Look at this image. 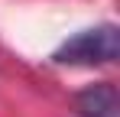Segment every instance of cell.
<instances>
[{
  "label": "cell",
  "mask_w": 120,
  "mask_h": 117,
  "mask_svg": "<svg viewBox=\"0 0 120 117\" xmlns=\"http://www.w3.org/2000/svg\"><path fill=\"white\" fill-rule=\"evenodd\" d=\"M75 111H78V117H117L120 114L117 88H114L110 81L88 85V88L78 91V98H75Z\"/></svg>",
  "instance_id": "cell-2"
},
{
  "label": "cell",
  "mask_w": 120,
  "mask_h": 117,
  "mask_svg": "<svg viewBox=\"0 0 120 117\" xmlns=\"http://www.w3.org/2000/svg\"><path fill=\"white\" fill-rule=\"evenodd\" d=\"M117 26L114 23H104L94 29H84L78 36L65 39L59 49H55V62L59 65H107L117 58Z\"/></svg>",
  "instance_id": "cell-1"
}]
</instances>
